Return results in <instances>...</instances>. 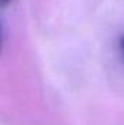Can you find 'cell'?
I'll use <instances>...</instances> for the list:
<instances>
[{"instance_id":"obj_1","label":"cell","mask_w":124,"mask_h":125,"mask_svg":"<svg viewBox=\"0 0 124 125\" xmlns=\"http://www.w3.org/2000/svg\"><path fill=\"white\" fill-rule=\"evenodd\" d=\"M120 48H121V51L124 54V36H121V39H120Z\"/></svg>"},{"instance_id":"obj_2","label":"cell","mask_w":124,"mask_h":125,"mask_svg":"<svg viewBox=\"0 0 124 125\" xmlns=\"http://www.w3.org/2000/svg\"><path fill=\"white\" fill-rule=\"evenodd\" d=\"M9 1L10 0H0V6H6V4H9Z\"/></svg>"}]
</instances>
